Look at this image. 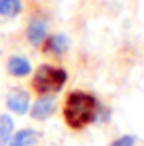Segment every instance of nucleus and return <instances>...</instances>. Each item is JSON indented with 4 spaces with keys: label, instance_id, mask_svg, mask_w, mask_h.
<instances>
[{
    "label": "nucleus",
    "instance_id": "obj_2",
    "mask_svg": "<svg viewBox=\"0 0 144 146\" xmlns=\"http://www.w3.org/2000/svg\"><path fill=\"white\" fill-rule=\"evenodd\" d=\"M66 80H68V72L64 68H55V66H47L44 64V66H40L34 72L32 87L40 95H49V93H57L66 85Z\"/></svg>",
    "mask_w": 144,
    "mask_h": 146
},
{
    "label": "nucleus",
    "instance_id": "obj_11",
    "mask_svg": "<svg viewBox=\"0 0 144 146\" xmlns=\"http://www.w3.org/2000/svg\"><path fill=\"white\" fill-rule=\"evenodd\" d=\"M133 144H136V138H133V135H121V138H117L110 146H133Z\"/></svg>",
    "mask_w": 144,
    "mask_h": 146
},
{
    "label": "nucleus",
    "instance_id": "obj_5",
    "mask_svg": "<svg viewBox=\"0 0 144 146\" xmlns=\"http://www.w3.org/2000/svg\"><path fill=\"white\" fill-rule=\"evenodd\" d=\"M47 38V23L42 19H32L28 26V40L34 44V47H40Z\"/></svg>",
    "mask_w": 144,
    "mask_h": 146
},
{
    "label": "nucleus",
    "instance_id": "obj_8",
    "mask_svg": "<svg viewBox=\"0 0 144 146\" xmlns=\"http://www.w3.org/2000/svg\"><path fill=\"white\" fill-rule=\"evenodd\" d=\"M44 51H49V53H55V55H62V53H66L68 51V38L66 36H62V34H55V36H51V38H44Z\"/></svg>",
    "mask_w": 144,
    "mask_h": 146
},
{
    "label": "nucleus",
    "instance_id": "obj_6",
    "mask_svg": "<svg viewBox=\"0 0 144 146\" xmlns=\"http://www.w3.org/2000/svg\"><path fill=\"white\" fill-rule=\"evenodd\" d=\"M38 131L36 129H21V131H15L11 135V140H9L7 146H34L38 142Z\"/></svg>",
    "mask_w": 144,
    "mask_h": 146
},
{
    "label": "nucleus",
    "instance_id": "obj_4",
    "mask_svg": "<svg viewBox=\"0 0 144 146\" xmlns=\"http://www.w3.org/2000/svg\"><path fill=\"white\" fill-rule=\"evenodd\" d=\"M53 112H55V102L51 98H40V100H36V104L30 110V117L36 119V121H44V119L51 117Z\"/></svg>",
    "mask_w": 144,
    "mask_h": 146
},
{
    "label": "nucleus",
    "instance_id": "obj_7",
    "mask_svg": "<svg viewBox=\"0 0 144 146\" xmlns=\"http://www.w3.org/2000/svg\"><path fill=\"white\" fill-rule=\"evenodd\" d=\"M7 68H9V74H13V76H28L30 70H32V64H30L26 57H19V55H15V57L9 59Z\"/></svg>",
    "mask_w": 144,
    "mask_h": 146
},
{
    "label": "nucleus",
    "instance_id": "obj_10",
    "mask_svg": "<svg viewBox=\"0 0 144 146\" xmlns=\"http://www.w3.org/2000/svg\"><path fill=\"white\" fill-rule=\"evenodd\" d=\"M21 0H0V15L2 17H17L21 13Z\"/></svg>",
    "mask_w": 144,
    "mask_h": 146
},
{
    "label": "nucleus",
    "instance_id": "obj_9",
    "mask_svg": "<svg viewBox=\"0 0 144 146\" xmlns=\"http://www.w3.org/2000/svg\"><path fill=\"white\" fill-rule=\"evenodd\" d=\"M13 129H15L13 119L9 117V114H2V117H0V146H7L9 144L11 135L15 133Z\"/></svg>",
    "mask_w": 144,
    "mask_h": 146
},
{
    "label": "nucleus",
    "instance_id": "obj_3",
    "mask_svg": "<svg viewBox=\"0 0 144 146\" xmlns=\"http://www.w3.org/2000/svg\"><path fill=\"white\" fill-rule=\"evenodd\" d=\"M7 106L15 114H26L30 108V95L23 89H11L7 95Z\"/></svg>",
    "mask_w": 144,
    "mask_h": 146
},
{
    "label": "nucleus",
    "instance_id": "obj_1",
    "mask_svg": "<svg viewBox=\"0 0 144 146\" xmlns=\"http://www.w3.org/2000/svg\"><path fill=\"white\" fill-rule=\"evenodd\" d=\"M62 114L70 129H85L98 117V100L87 91H70L64 102Z\"/></svg>",
    "mask_w": 144,
    "mask_h": 146
}]
</instances>
